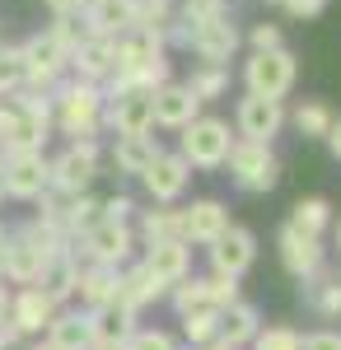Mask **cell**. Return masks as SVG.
I'll return each instance as SVG.
<instances>
[{
    "instance_id": "1",
    "label": "cell",
    "mask_w": 341,
    "mask_h": 350,
    "mask_svg": "<svg viewBox=\"0 0 341 350\" xmlns=\"http://www.w3.org/2000/svg\"><path fill=\"white\" fill-rule=\"evenodd\" d=\"M52 131V98L38 89L0 94V154L10 150H42Z\"/></svg>"
},
{
    "instance_id": "2",
    "label": "cell",
    "mask_w": 341,
    "mask_h": 350,
    "mask_svg": "<svg viewBox=\"0 0 341 350\" xmlns=\"http://www.w3.org/2000/svg\"><path fill=\"white\" fill-rule=\"evenodd\" d=\"M47 98H52V122L61 126V135L79 140V135H94L103 126V84L75 75V80H61Z\"/></svg>"
},
{
    "instance_id": "3",
    "label": "cell",
    "mask_w": 341,
    "mask_h": 350,
    "mask_svg": "<svg viewBox=\"0 0 341 350\" xmlns=\"http://www.w3.org/2000/svg\"><path fill=\"white\" fill-rule=\"evenodd\" d=\"M229 178H234L238 191H248V196H262L281 183V159H276V150L262 145V140H234V150H229Z\"/></svg>"
},
{
    "instance_id": "4",
    "label": "cell",
    "mask_w": 341,
    "mask_h": 350,
    "mask_svg": "<svg viewBox=\"0 0 341 350\" xmlns=\"http://www.w3.org/2000/svg\"><path fill=\"white\" fill-rule=\"evenodd\" d=\"M66 243H71V239H56V234L38 229V224H28V229H19V234H10V239H5V275H10L14 285H33L38 271H42V262H47V252L66 247Z\"/></svg>"
},
{
    "instance_id": "5",
    "label": "cell",
    "mask_w": 341,
    "mask_h": 350,
    "mask_svg": "<svg viewBox=\"0 0 341 350\" xmlns=\"http://www.w3.org/2000/svg\"><path fill=\"white\" fill-rule=\"evenodd\" d=\"M238 135L229 131V122H220V117H192L183 126V154L192 168H225L229 159V150H234Z\"/></svg>"
},
{
    "instance_id": "6",
    "label": "cell",
    "mask_w": 341,
    "mask_h": 350,
    "mask_svg": "<svg viewBox=\"0 0 341 350\" xmlns=\"http://www.w3.org/2000/svg\"><path fill=\"white\" fill-rule=\"evenodd\" d=\"M294 52L290 47H271V52H253L243 61V89L248 94H262V98H286L294 89Z\"/></svg>"
},
{
    "instance_id": "7",
    "label": "cell",
    "mask_w": 341,
    "mask_h": 350,
    "mask_svg": "<svg viewBox=\"0 0 341 350\" xmlns=\"http://www.w3.org/2000/svg\"><path fill=\"white\" fill-rule=\"evenodd\" d=\"M19 52H24V89L52 94L56 84L66 80V70H71V52L56 42L52 33H38V38H28Z\"/></svg>"
},
{
    "instance_id": "8",
    "label": "cell",
    "mask_w": 341,
    "mask_h": 350,
    "mask_svg": "<svg viewBox=\"0 0 341 350\" xmlns=\"http://www.w3.org/2000/svg\"><path fill=\"white\" fill-rule=\"evenodd\" d=\"M94 178H99V140H94V135L71 140V150H61L52 159V191H61V196L89 191Z\"/></svg>"
},
{
    "instance_id": "9",
    "label": "cell",
    "mask_w": 341,
    "mask_h": 350,
    "mask_svg": "<svg viewBox=\"0 0 341 350\" xmlns=\"http://www.w3.org/2000/svg\"><path fill=\"white\" fill-rule=\"evenodd\" d=\"M0 168H5V191L14 201H38L52 187V159L42 150H10Z\"/></svg>"
},
{
    "instance_id": "10",
    "label": "cell",
    "mask_w": 341,
    "mask_h": 350,
    "mask_svg": "<svg viewBox=\"0 0 341 350\" xmlns=\"http://www.w3.org/2000/svg\"><path fill=\"white\" fill-rule=\"evenodd\" d=\"M136 247V234L127 219H94L84 234H79V252L89 257V262H99V267H122L127 257H131Z\"/></svg>"
},
{
    "instance_id": "11",
    "label": "cell",
    "mask_w": 341,
    "mask_h": 350,
    "mask_svg": "<svg viewBox=\"0 0 341 350\" xmlns=\"http://www.w3.org/2000/svg\"><path fill=\"white\" fill-rule=\"evenodd\" d=\"M286 126V108H281V98H262V94H243L234 108V131L238 140H262L271 145L276 135Z\"/></svg>"
},
{
    "instance_id": "12",
    "label": "cell",
    "mask_w": 341,
    "mask_h": 350,
    "mask_svg": "<svg viewBox=\"0 0 341 350\" xmlns=\"http://www.w3.org/2000/svg\"><path fill=\"white\" fill-rule=\"evenodd\" d=\"M103 126H112L117 135L155 131V89H127V94H112V98L103 103Z\"/></svg>"
},
{
    "instance_id": "13",
    "label": "cell",
    "mask_w": 341,
    "mask_h": 350,
    "mask_svg": "<svg viewBox=\"0 0 341 350\" xmlns=\"http://www.w3.org/2000/svg\"><path fill=\"white\" fill-rule=\"evenodd\" d=\"M238 47H243V33H238L234 14L210 19V24H192V52L201 56V66H229Z\"/></svg>"
},
{
    "instance_id": "14",
    "label": "cell",
    "mask_w": 341,
    "mask_h": 350,
    "mask_svg": "<svg viewBox=\"0 0 341 350\" xmlns=\"http://www.w3.org/2000/svg\"><path fill=\"white\" fill-rule=\"evenodd\" d=\"M140 183H145V191L155 196L159 206H173L178 196L187 191V183H192V163L183 159V154H168V150H159L155 163L140 173Z\"/></svg>"
},
{
    "instance_id": "15",
    "label": "cell",
    "mask_w": 341,
    "mask_h": 350,
    "mask_svg": "<svg viewBox=\"0 0 341 350\" xmlns=\"http://www.w3.org/2000/svg\"><path fill=\"white\" fill-rule=\"evenodd\" d=\"M257 262V239L248 234V229H238V224H229L220 239L210 243V267H215V275H243V271Z\"/></svg>"
},
{
    "instance_id": "16",
    "label": "cell",
    "mask_w": 341,
    "mask_h": 350,
    "mask_svg": "<svg viewBox=\"0 0 341 350\" xmlns=\"http://www.w3.org/2000/svg\"><path fill=\"white\" fill-rule=\"evenodd\" d=\"M276 247H281V262H286L290 275L309 280L314 271H323V243H318V234H304V229L286 224L281 239H276Z\"/></svg>"
},
{
    "instance_id": "17",
    "label": "cell",
    "mask_w": 341,
    "mask_h": 350,
    "mask_svg": "<svg viewBox=\"0 0 341 350\" xmlns=\"http://www.w3.org/2000/svg\"><path fill=\"white\" fill-rule=\"evenodd\" d=\"M192 117H201V98L187 89V84L164 80L155 89V126H168V131H183Z\"/></svg>"
},
{
    "instance_id": "18",
    "label": "cell",
    "mask_w": 341,
    "mask_h": 350,
    "mask_svg": "<svg viewBox=\"0 0 341 350\" xmlns=\"http://www.w3.org/2000/svg\"><path fill=\"white\" fill-rule=\"evenodd\" d=\"M75 275H79V257L75 247L66 243V247H56V252H47V262H42V271H38V290L42 295H52L56 304H66V299L75 295Z\"/></svg>"
},
{
    "instance_id": "19",
    "label": "cell",
    "mask_w": 341,
    "mask_h": 350,
    "mask_svg": "<svg viewBox=\"0 0 341 350\" xmlns=\"http://www.w3.org/2000/svg\"><path fill=\"white\" fill-rule=\"evenodd\" d=\"M112 66H117V38H99V33H89L75 52H71V70H75L79 80L103 84L108 75H112Z\"/></svg>"
},
{
    "instance_id": "20",
    "label": "cell",
    "mask_w": 341,
    "mask_h": 350,
    "mask_svg": "<svg viewBox=\"0 0 341 350\" xmlns=\"http://www.w3.org/2000/svg\"><path fill=\"white\" fill-rule=\"evenodd\" d=\"M56 308H61V304H56L52 295H42V290H38V285H24V290H19V295L10 299V308H5V318H10V323L19 327V332H47V323H52V313Z\"/></svg>"
},
{
    "instance_id": "21",
    "label": "cell",
    "mask_w": 341,
    "mask_h": 350,
    "mask_svg": "<svg viewBox=\"0 0 341 350\" xmlns=\"http://www.w3.org/2000/svg\"><path fill=\"white\" fill-rule=\"evenodd\" d=\"M225 229H229V211H225L220 201H210V196H206V201H192V206L183 211V239L187 243L210 247Z\"/></svg>"
},
{
    "instance_id": "22",
    "label": "cell",
    "mask_w": 341,
    "mask_h": 350,
    "mask_svg": "<svg viewBox=\"0 0 341 350\" xmlns=\"http://www.w3.org/2000/svg\"><path fill=\"white\" fill-rule=\"evenodd\" d=\"M145 267H150V275L168 290V285H178L187 271H192V247H187L183 239L150 243V247H145Z\"/></svg>"
},
{
    "instance_id": "23",
    "label": "cell",
    "mask_w": 341,
    "mask_h": 350,
    "mask_svg": "<svg viewBox=\"0 0 341 350\" xmlns=\"http://www.w3.org/2000/svg\"><path fill=\"white\" fill-rule=\"evenodd\" d=\"M75 295L84 299L89 308L117 304V295H122V271H117V267H99V262L79 267V275H75Z\"/></svg>"
},
{
    "instance_id": "24",
    "label": "cell",
    "mask_w": 341,
    "mask_h": 350,
    "mask_svg": "<svg viewBox=\"0 0 341 350\" xmlns=\"http://www.w3.org/2000/svg\"><path fill=\"white\" fill-rule=\"evenodd\" d=\"M159 154V140L150 131H131V135H112V163H117V173H131L140 178Z\"/></svg>"
},
{
    "instance_id": "25",
    "label": "cell",
    "mask_w": 341,
    "mask_h": 350,
    "mask_svg": "<svg viewBox=\"0 0 341 350\" xmlns=\"http://www.w3.org/2000/svg\"><path fill=\"white\" fill-rule=\"evenodd\" d=\"M79 19H84L89 33H99V38H117V33L131 28V0H84Z\"/></svg>"
},
{
    "instance_id": "26",
    "label": "cell",
    "mask_w": 341,
    "mask_h": 350,
    "mask_svg": "<svg viewBox=\"0 0 341 350\" xmlns=\"http://www.w3.org/2000/svg\"><path fill=\"white\" fill-rule=\"evenodd\" d=\"M47 341H52L56 350H89V346H94L89 308H84V313H61V308H56L52 323H47Z\"/></svg>"
},
{
    "instance_id": "27",
    "label": "cell",
    "mask_w": 341,
    "mask_h": 350,
    "mask_svg": "<svg viewBox=\"0 0 341 350\" xmlns=\"http://www.w3.org/2000/svg\"><path fill=\"white\" fill-rule=\"evenodd\" d=\"M257 327H262V318H257V308L253 304H243V299H234L229 308H220V341L225 346H248L253 336H257Z\"/></svg>"
},
{
    "instance_id": "28",
    "label": "cell",
    "mask_w": 341,
    "mask_h": 350,
    "mask_svg": "<svg viewBox=\"0 0 341 350\" xmlns=\"http://www.w3.org/2000/svg\"><path fill=\"white\" fill-rule=\"evenodd\" d=\"M159 295H164V285L150 275V267H145V262H136L131 271H122V295H117V304H122V308L140 313V308H145V304H155Z\"/></svg>"
},
{
    "instance_id": "29",
    "label": "cell",
    "mask_w": 341,
    "mask_h": 350,
    "mask_svg": "<svg viewBox=\"0 0 341 350\" xmlns=\"http://www.w3.org/2000/svg\"><path fill=\"white\" fill-rule=\"evenodd\" d=\"M89 323H94V341H127L136 332V313L122 304H103V308H89Z\"/></svg>"
},
{
    "instance_id": "30",
    "label": "cell",
    "mask_w": 341,
    "mask_h": 350,
    "mask_svg": "<svg viewBox=\"0 0 341 350\" xmlns=\"http://www.w3.org/2000/svg\"><path fill=\"white\" fill-rule=\"evenodd\" d=\"M94 219H99V201H94L89 191H79V196H61V229H66V239H79Z\"/></svg>"
},
{
    "instance_id": "31",
    "label": "cell",
    "mask_w": 341,
    "mask_h": 350,
    "mask_svg": "<svg viewBox=\"0 0 341 350\" xmlns=\"http://www.w3.org/2000/svg\"><path fill=\"white\" fill-rule=\"evenodd\" d=\"M332 122H337V117H332V108H327L323 98H309V103L294 108V131L304 135V140H323V135L332 131Z\"/></svg>"
},
{
    "instance_id": "32",
    "label": "cell",
    "mask_w": 341,
    "mask_h": 350,
    "mask_svg": "<svg viewBox=\"0 0 341 350\" xmlns=\"http://www.w3.org/2000/svg\"><path fill=\"white\" fill-rule=\"evenodd\" d=\"M140 239H145V247H150V243L183 239V211H145V219H140Z\"/></svg>"
},
{
    "instance_id": "33",
    "label": "cell",
    "mask_w": 341,
    "mask_h": 350,
    "mask_svg": "<svg viewBox=\"0 0 341 350\" xmlns=\"http://www.w3.org/2000/svg\"><path fill=\"white\" fill-rule=\"evenodd\" d=\"M290 211H294L290 224H294V229H304V234H323V229L332 224V206H327L323 196H299Z\"/></svg>"
},
{
    "instance_id": "34",
    "label": "cell",
    "mask_w": 341,
    "mask_h": 350,
    "mask_svg": "<svg viewBox=\"0 0 341 350\" xmlns=\"http://www.w3.org/2000/svg\"><path fill=\"white\" fill-rule=\"evenodd\" d=\"M187 89H192L201 103L225 98V94H229V66H197V70H192V80H187Z\"/></svg>"
},
{
    "instance_id": "35",
    "label": "cell",
    "mask_w": 341,
    "mask_h": 350,
    "mask_svg": "<svg viewBox=\"0 0 341 350\" xmlns=\"http://www.w3.org/2000/svg\"><path fill=\"white\" fill-rule=\"evenodd\" d=\"M309 304H314L323 318H337L341 313V280H332V275H323V271H314L309 280Z\"/></svg>"
},
{
    "instance_id": "36",
    "label": "cell",
    "mask_w": 341,
    "mask_h": 350,
    "mask_svg": "<svg viewBox=\"0 0 341 350\" xmlns=\"http://www.w3.org/2000/svg\"><path fill=\"white\" fill-rule=\"evenodd\" d=\"M187 332V346H206L220 336V308H192V313H178Z\"/></svg>"
},
{
    "instance_id": "37",
    "label": "cell",
    "mask_w": 341,
    "mask_h": 350,
    "mask_svg": "<svg viewBox=\"0 0 341 350\" xmlns=\"http://www.w3.org/2000/svg\"><path fill=\"white\" fill-rule=\"evenodd\" d=\"M168 295H173V308H178V313H192V308H210L206 280H197V275H183L178 285H168Z\"/></svg>"
},
{
    "instance_id": "38",
    "label": "cell",
    "mask_w": 341,
    "mask_h": 350,
    "mask_svg": "<svg viewBox=\"0 0 341 350\" xmlns=\"http://www.w3.org/2000/svg\"><path fill=\"white\" fill-rule=\"evenodd\" d=\"M173 14V0H131V28H164Z\"/></svg>"
},
{
    "instance_id": "39",
    "label": "cell",
    "mask_w": 341,
    "mask_h": 350,
    "mask_svg": "<svg viewBox=\"0 0 341 350\" xmlns=\"http://www.w3.org/2000/svg\"><path fill=\"white\" fill-rule=\"evenodd\" d=\"M47 33H52L66 52H75L79 42L89 38V28H84V19H79V14H52V28H47Z\"/></svg>"
},
{
    "instance_id": "40",
    "label": "cell",
    "mask_w": 341,
    "mask_h": 350,
    "mask_svg": "<svg viewBox=\"0 0 341 350\" xmlns=\"http://www.w3.org/2000/svg\"><path fill=\"white\" fill-rule=\"evenodd\" d=\"M24 89V52L19 47H0V94Z\"/></svg>"
},
{
    "instance_id": "41",
    "label": "cell",
    "mask_w": 341,
    "mask_h": 350,
    "mask_svg": "<svg viewBox=\"0 0 341 350\" xmlns=\"http://www.w3.org/2000/svg\"><path fill=\"white\" fill-rule=\"evenodd\" d=\"M248 346L253 350H299V332L294 327H257V336Z\"/></svg>"
},
{
    "instance_id": "42",
    "label": "cell",
    "mask_w": 341,
    "mask_h": 350,
    "mask_svg": "<svg viewBox=\"0 0 341 350\" xmlns=\"http://www.w3.org/2000/svg\"><path fill=\"white\" fill-rule=\"evenodd\" d=\"M178 14H183L187 24H210V19H225L234 10H229V0H183Z\"/></svg>"
},
{
    "instance_id": "43",
    "label": "cell",
    "mask_w": 341,
    "mask_h": 350,
    "mask_svg": "<svg viewBox=\"0 0 341 350\" xmlns=\"http://www.w3.org/2000/svg\"><path fill=\"white\" fill-rule=\"evenodd\" d=\"M206 295H210V308H229L238 299V280L234 275H206Z\"/></svg>"
},
{
    "instance_id": "44",
    "label": "cell",
    "mask_w": 341,
    "mask_h": 350,
    "mask_svg": "<svg viewBox=\"0 0 341 350\" xmlns=\"http://www.w3.org/2000/svg\"><path fill=\"white\" fill-rule=\"evenodd\" d=\"M127 350H178L173 346V336H168V332H140V327H136L131 336H127Z\"/></svg>"
},
{
    "instance_id": "45",
    "label": "cell",
    "mask_w": 341,
    "mask_h": 350,
    "mask_svg": "<svg viewBox=\"0 0 341 350\" xmlns=\"http://www.w3.org/2000/svg\"><path fill=\"white\" fill-rule=\"evenodd\" d=\"M164 47H173V52H192V24H187L183 14H173V19L164 24Z\"/></svg>"
},
{
    "instance_id": "46",
    "label": "cell",
    "mask_w": 341,
    "mask_h": 350,
    "mask_svg": "<svg viewBox=\"0 0 341 350\" xmlns=\"http://www.w3.org/2000/svg\"><path fill=\"white\" fill-rule=\"evenodd\" d=\"M281 10H286L290 19H318L323 10H327V0H276Z\"/></svg>"
},
{
    "instance_id": "47",
    "label": "cell",
    "mask_w": 341,
    "mask_h": 350,
    "mask_svg": "<svg viewBox=\"0 0 341 350\" xmlns=\"http://www.w3.org/2000/svg\"><path fill=\"white\" fill-rule=\"evenodd\" d=\"M248 42H253V52H271V47H286V42H281V28H276V24H257L253 33H248Z\"/></svg>"
},
{
    "instance_id": "48",
    "label": "cell",
    "mask_w": 341,
    "mask_h": 350,
    "mask_svg": "<svg viewBox=\"0 0 341 350\" xmlns=\"http://www.w3.org/2000/svg\"><path fill=\"white\" fill-rule=\"evenodd\" d=\"M299 350H341V332H314V336H299Z\"/></svg>"
},
{
    "instance_id": "49",
    "label": "cell",
    "mask_w": 341,
    "mask_h": 350,
    "mask_svg": "<svg viewBox=\"0 0 341 350\" xmlns=\"http://www.w3.org/2000/svg\"><path fill=\"white\" fill-rule=\"evenodd\" d=\"M131 211H136L131 196H112V201H103V206H99V215H103V219H127Z\"/></svg>"
},
{
    "instance_id": "50",
    "label": "cell",
    "mask_w": 341,
    "mask_h": 350,
    "mask_svg": "<svg viewBox=\"0 0 341 350\" xmlns=\"http://www.w3.org/2000/svg\"><path fill=\"white\" fill-rule=\"evenodd\" d=\"M19 336H24V332H19V327L10 323V318H0V350H10V346H19Z\"/></svg>"
},
{
    "instance_id": "51",
    "label": "cell",
    "mask_w": 341,
    "mask_h": 350,
    "mask_svg": "<svg viewBox=\"0 0 341 350\" xmlns=\"http://www.w3.org/2000/svg\"><path fill=\"white\" fill-rule=\"evenodd\" d=\"M47 10H52V14H79L84 0H47Z\"/></svg>"
},
{
    "instance_id": "52",
    "label": "cell",
    "mask_w": 341,
    "mask_h": 350,
    "mask_svg": "<svg viewBox=\"0 0 341 350\" xmlns=\"http://www.w3.org/2000/svg\"><path fill=\"white\" fill-rule=\"evenodd\" d=\"M323 140H327V150H332V159L341 163V122H332V131L323 135Z\"/></svg>"
},
{
    "instance_id": "53",
    "label": "cell",
    "mask_w": 341,
    "mask_h": 350,
    "mask_svg": "<svg viewBox=\"0 0 341 350\" xmlns=\"http://www.w3.org/2000/svg\"><path fill=\"white\" fill-rule=\"evenodd\" d=\"M89 350H127V341H94Z\"/></svg>"
},
{
    "instance_id": "54",
    "label": "cell",
    "mask_w": 341,
    "mask_h": 350,
    "mask_svg": "<svg viewBox=\"0 0 341 350\" xmlns=\"http://www.w3.org/2000/svg\"><path fill=\"white\" fill-rule=\"evenodd\" d=\"M187 350H234V346H225V341L215 336V341H206V346H187Z\"/></svg>"
},
{
    "instance_id": "55",
    "label": "cell",
    "mask_w": 341,
    "mask_h": 350,
    "mask_svg": "<svg viewBox=\"0 0 341 350\" xmlns=\"http://www.w3.org/2000/svg\"><path fill=\"white\" fill-rule=\"evenodd\" d=\"M5 308H10V295H5V290H0V318H5Z\"/></svg>"
},
{
    "instance_id": "56",
    "label": "cell",
    "mask_w": 341,
    "mask_h": 350,
    "mask_svg": "<svg viewBox=\"0 0 341 350\" xmlns=\"http://www.w3.org/2000/svg\"><path fill=\"white\" fill-rule=\"evenodd\" d=\"M5 196H10V191H5V168H0V201H5Z\"/></svg>"
},
{
    "instance_id": "57",
    "label": "cell",
    "mask_w": 341,
    "mask_h": 350,
    "mask_svg": "<svg viewBox=\"0 0 341 350\" xmlns=\"http://www.w3.org/2000/svg\"><path fill=\"white\" fill-rule=\"evenodd\" d=\"M0 275H5V239H0Z\"/></svg>"
},
{
    "instance_id": "58",
    "label": "cell",
    "mask_w": 341,
    "mask_h": 350,
    "mask_svg": "<svg viewBox=\"0 0 341 350\" xmlns=\"http://www.w3.org/2000/svg\"><path fill=\"white\" fill-rule=\"evenodd\" d=\"M28 350H56V346H52V341H42V346H28Z\"/></svg>"
},
{
    "instance_id": "59",
    "label": "cell",
    "mask_w": 341,
    "mask_h": 350,
    "mask_svg": "<svg viewBox=\"0 0 341 350\" xmlns=\"http://www.w3.org/2000/svg\"><path fill=\"white\" fill-rule=\"evenodd\" d=\"M337 247H341V224H337Z\"/></svg>"
},
{
    "instance_id": "60",
    "label": "cell",
    "mask_w": 341,
    "mask_h": 350,
    "mask_svg": "<svg viewBox=\"0 0 341 350\" xmlns=\"http://www.w3.org/2000/svg\"><path fill=\"white\" fill-rule=\"evenodd\" d=\"M0 239H10V234H5V224H0Z\"/></svg>"
},
{
    "instance_id": "61",
    "label": "cell",
    "mask_w": 341,
    "mask_h": 350,
    "mask_svg": "<svg viewBox=\"0 0 341 350\" xmlns=\"http://www.w3.org/2000/svg\"><path fill=\"white\" fill-rule=\"evenodd\" d=\"M266 5H276V0H266Z\"/></svg>"
}]
</instances>
